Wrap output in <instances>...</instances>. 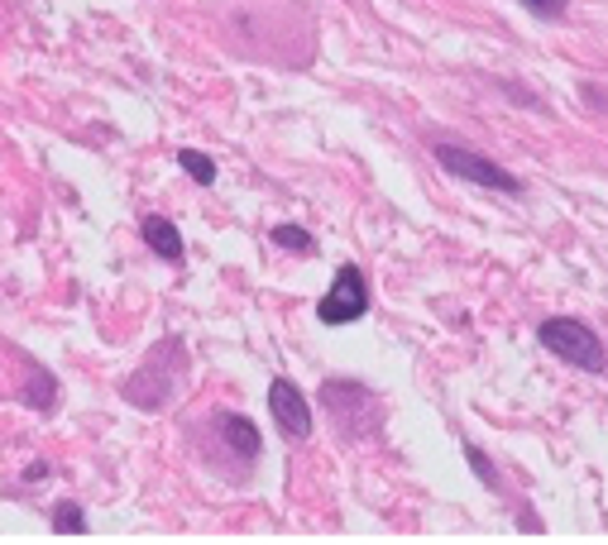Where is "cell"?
<instances>
[{
    "label": "cell",
    "instance_id": "6da1fadb",
    "mask_svg": "<svg viewBox=\"0 0 608 545\" xmlns=\"http://www.w3.org/2000/svg\"><path fill=\"white\" fill-rule=\"evenodd\" d=\"M537 340L547 344L556 359H565V364L585 368V374H604V344H599V336H594L589 326L571 321V316H551V321H541Z\"/></svg>",
    "mask_w": 608,
    "mask_h": 545
},
{
    "label": "cell",
    "instance_id": "7a4b0ae2",
    "mask_svg": "<svg viewBox=\"0 0 608 545\" xmlns=\"http://www.w3.org/2000/svg\"><path fill=\"white\" fill-rule=\"evenodd\" d=\"M436 163L446 172H455L460 182H474V188H494V192H508V196H522V182L513 178L508 168H498L494 158L474 154V149H460V144H436Z\"/></svg>",
    "mask_w": 608,
    "mask_h": 545
},
{
    "label": "cell",
    "instance_id": "3957f363",
    "mask_svg": "<svg viewBox=\"0 0 608 545\" xmlns=\"http://www.w3.org/2000/svg\"><path fill=\"white\" fill-rule=\"evenodd\" d=\"M364 311H369L364 273L354 269V263H346V269L336 273V283H330V292L316 302V316H322V326H350V321H360Z\"/></svg>",
    "mask_w": 608,
    "mask_h": 545
},
{
    "label": "cell",
    "instance_id": "277c9868",
    "mask_svg": "<svg viewBox=\"0 0 608 545\" xmlns=\"http://www.w3.org/2000/svg\"><path fill=\"white\" fill-rule=\"evenodd\" d=\"M269 411H273V421L283 427L288 441H307V435H312V407H307V397H302L297 383L273 378V388H269Z\"/></svg>",
    "mask_w": 608,
    "mask_h": 545
},
{
    "label": "cell",
    "instance_id": "5b68a950",
    "mask_svg": "<svg viewBox=\"0 0 608 545\" xmlns=\"http://www.w3.org/2000/svg\"><path fill=\"white\" fill-rule=\"evenodd\" d=\"M144 245L154 249L158 259H168V263H178L182 259V235H178V225L173 220H164V216H144Z\"/></svg>",
    "mask_w": 608,
    "mask_h": 545
},
{
    "label": "cell",
    "instance_id": "8992f818",
    "mask_svg": "<svg viewBox=\"0 0 608 545\" xmlns=\"http://www.w3.org/2000/svg\"><path fill=\"white\" fill-rule=\"evenodd\" d=\"M216 427H221V435H226V445H230L240 459H255L259 450H263V441H259V427H255V421H249V417H235V411H226V417H221Z\"/></svg>",
    "mask_w": 608,
    "mask_h": 545
},
{
    "label": "cell",
    "instance_id": "52a82bcc",
    "mask_svg": "<svg viewBox=\"0 0 608 545\" xmlns=\"http://www.w3.org/2000/svg\"><path fill=\"white\" fill-rule=\"evenodd\" d=\"M53 531H58V536H82L87 512L77 508V502H58V508H53Z\"/></svg>",
    "mask_w": 608,
    "mask_h": 545
},
{
    "label": "cell",
    "instance_id": "ba28073f",
    "mask_svg": "<svg viewBox=\"0 0 608 545\" xmlns=\"http://www.w3.org/2000/svg\"><path fill=\"white\" fill-rule=\"evenodd\" d=\"M178 163H182V172H192V178L202 182V188H211V182H216V163H211L206 154H196V149H182V154H178Z\"/></svg>",
    "mask_w": 608,
    "mask_h": 545
},
{
    "label": "cell",
    "instance_id": "9c48e42d",
    "mask_svg": "<svg viewBox=\"0 0 608 545\" xmlns=\"http://www.w3.org/2000/svg\"><path fill=\"white\" fill-rule=\"evenodd\" d=\"M273 245L307 254V249H312V235H307V230H297V225H279V230H273Z\"/></svg>",
    "mask_w": 608,
    "mask_h": 545
},
{
    "label": "cell",
    "instance_id": "30bf717a",
    "mask_svg": "<svg viewBox=\"0 0 608 545\" xmlns=\"http://www.w3.org/2000/svg\"><path fill=\"white\" fill-rule=\"evenodd\" d=\"M53 393H58V388H53V378L44 374V368H34V383H30V393H24V397H30L38 411H48L53 407Z\"/></svg>",
    "mask_w": 608,
    "mask_h": 545
},
{
    "label": "cell",
    "instance_id": "8fae6325",
    "mask_svg": "<svg viewBox=\"0 0 608 545\" xmlns=\"http://www.w3.org/2000/svg\"><path fill=\"white\" fill-rule=\"evenodd\" d=\"M465 459L474 464V474H480V478H484V484H488V488H498V469H494V464H488V459H484V450H474V445H465Z\"/></svg>",
    "mask_w": 608,
    "mask_h": 545
},
{
    "label": "cell",
    "instance_id": "7c38bea8",
    "mask_svg": "<svg viewBox=\"0 0 608 545\" xmlns=\"http://www.w3.org/2000/svg\"><path fill=\"white\" fill-rule=\"evenodd\" d=\"M522 5H532L537 15H561V10H565V0H522Z\"/></svg>",
    "mask_w": 608,
    "mask_h": 545
}]
</instances>
